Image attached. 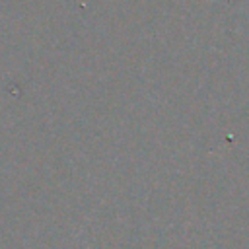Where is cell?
I'll use <instances>...</instances> for the list:
<instances>
[]
</instances>
